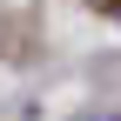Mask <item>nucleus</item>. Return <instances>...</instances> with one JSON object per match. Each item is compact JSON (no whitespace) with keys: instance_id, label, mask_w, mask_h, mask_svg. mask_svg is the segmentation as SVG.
<instances>
[{"instance_id":"nucleus-2","label":"nucleus","mask_w":121,"mask_h":121,"mask_svg":"<svg viewBox=\"0 0 121 121\" xmlns=\"http://www.w3.org/2000/svg\"><path fill=\"white\" fill-rule=\"evenodd\" d=\"M108 13H114V20H121V0H108Z\"/></svg>"},{"instance_id":"nucleus-1","label":"nucleus","mask_w":121,"mask_h":121,"mask_svg":"<svg viewBox=\"0 0 121 121\" xmlns=\"http://www.w3.org/2000/svg\"><path fill=\"white\" fill-rule=\"evenodd\" d=\"M81 121H121V114H114V108H108V114H81Z\"/></svg>"}]
</instances>
